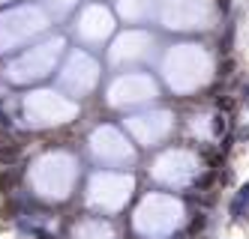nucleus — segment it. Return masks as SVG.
I'll use <instances>...</instances> for the list:
<instances>
[{"label":"nucleus","instance_id":"obj_1","mask_svg":"<svg viewBox=\"0 0 249 239\" xmlns=\"http://www.w3.org/2000/svg\"><path fill=\"white\" fill-rule=\"evenodd\" d=\"M243 207H249V186H243L237 191V197L231 200V215L234 218H243Z\"/></svg>","mask_w":249,"mask_h":239}]
</instances>
